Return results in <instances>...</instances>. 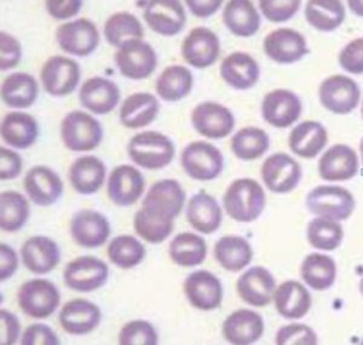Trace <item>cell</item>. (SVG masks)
<instances>
[{
    "label": "cell",
    "instance_id": "1",
    "mask_svg": "<svg viewBox=\"0 0 363 345\" xmlns=\"http://www.w3.org/2000/svg\"><path fill=\"white\" fill-rule=\"evenodd\" d=\"M264 190L252 178H240L228 187L224 194L227 214L238 222H255L265 209Z\"/></svg>",
    "mask_w": 363,
    "mask_h": 345
},
{
    "label": "cell",
    "instance_id": "2",
    "mask_svg": "<svg viewBox=\"0 0 363 345\" xmlns=\"http://www.w3.org/2000/svg\"><path fill=\"white\" fill-rule=\"evenodd\" d=\"M128 155L135 164L148 170L166 168L174 158V144L160 132L145 131L133 136L128 146Z\"/></svg>",
    "mask_w": 363,
    "mask_h": 345
},
{
    "label": "cell",
    "instance_id": "3",
    "mask_svg": "<svg viewBox=\"0 0 363 345\" xmlns=\"http://www.w3.org/2000/svg\"><path fill=\"white\" fill-rule=\"evenodd\" d=\"M61 137L67 148L73 152H90L104 138V128L99 120L85 111H73L63 118Z\"/></svg>",
    "mask_w": 363,
    "mask_h": 345
},
{
    "label": "cell",
    "instance_id": "4",
    "mask_svg": "<svg viewBox=\"0 0 363 345\" xmlns=\"http://www.w3.org/2000/svg\"><path fill=\"white\" fill-rule=\"evenodd\" d=\"M310 212L332 221H344L355 210V197L349 190L337 185H320L306 197Z\"/></svg>",
    "mask_w": 363,
    "mask_h": 345
},
{
    "label": "cell",
    "instance_id": "5",
    "mask_svg": "<svg viewBox=\"0 0 363 345\" xmlns=\"http://www.w3.org/2000/svg\"><path fill=\"white\" fill-rule=\"evenodd\" d=\"M181 163L188 176L198 181H212L222 173L224 158L213 144L196 141L182 153Z\"/></svg>",
    "mask_w": 363,
    "mask_h": 345
},
{
    "label": "cell",
    "instance_id": "6",
    "mask_svg": "<svg viewBox=\"0 0 363 345\" xmlns=\"http://www.w3.org/2000/svg\"><path fill=\"white\" fill-rule=\"evenodd\" d=\"M18 305L22 312L33 319L51 317L61 303V293L51 281L29 280L18 291Z\"/></svg>",
    "mask_w": 363,
    "mask_h": 345
},
{
    "label": "cell",
    "instance_id": "7",
    "mask_svg": "<svg viewBox=\"0 0 363 345\" xmlns=\"http://www.w3.org/2000/svg\"><path fill=\"white\" fill-rule=\"evenodd\" d=\"M116 66L125 78L140 80L153 75L157 56L153 46L136 39L125 43L116 54Z\"/></svg>",
    "mask_w": 363,
    "mask_h": 345
},
{
    "label": "cell",
    "instance_id": "8",
    "mask_svg": "<svg viewBox=\"0 0 363 345\" xmlns=\"http://www.w3.org/2000/svg\"><path fill=\"white\" fill-rule=\"evenodd\" d=\"M109 268L102 259L83 256L72 261L63 273L68 288L78 292H92L107 283Z\"/></svg>",
    "mask_w": 363,
    "mask_h": 345
},
{
    "label": "cell",
    "instance_id": "9",
    "mask_svg": "<svg viewBox=\"0 0 363 345\" xmlns=\"http://www.w3.org/2000/svg\"><path fill=\"white\" fill-rule=\"evenodd\" d=\"M186 192L176 180H162L153 185L143 200V209L162 219L174 221L181 214Z\"/></svg>",
    "mask_w": 363,
    "mask_h": 345
},
{
    "label": "cell",
    "instance_id": "10",
    "mask_svg": "<svg viewBox=\"0 0 363 345\" xmlns=\"http://www.w3.org/2000/svg\"><path fill=\"white\" fill-rule=\"evenodd\" d=\"M80 75L78 62L63 56H52L44 63L40 78L48 94L62 97L77 89Z\"/></svg>",
    "mask_w": 363,
    "mask_h": 345
},
{
    "label": "cell",
    "instance_id": "11",
    "mask_svg": "<svg viewBox=\"0 0 363 345\" xmlns=\"http://www.w3.org/2000/svg\"><path fill=\"white\" fill-rule=\"evenodd\" d=\"M56 39L63 51L79 58H85L97 49L99 32L92 21L78 18L60 26L56 32Z\"/></svg>",
    "mask_w": 363,
    "mask_h": 345
},
{
    "label": "cell",
    "instance_id": "12",
    "mask_svg": "<svg viewBox=\"0 0 363 345\" xmlns=\"http://www.w3.org/2000/svg\"><path fill=\"white\" fill-rule=\"evenodd\" d=\"M359 87L345 75H332L320 87L322 106L335 114H349L359 106Z\"/></svg>",
    "mask_w": 363,
    "mask_h": 345
},
{
    "label": "cell",
    "instance_id": "13",
    "mask_svg": "<svg viewBox=\"0 0 363 345\" xmlns=\"http://www.w3.org/2000/svg\"><path fill=\"white\" fill-rule=\"evenodd\" d=\"M262 177L272 193L286 194L297 188L301 180V168L286 153L269 156L262 166Z\"/></svg>",
    "mask_w": 363,
    "mask_h": 345
},
{
    "label": "cell",
    "instance_id": "14",
    "mask_svg": "<svg viewBox=\"0 0 363 345\" xmlns=\"http://www.w3.org/2000/svg\"><path fill=\"white\" fill-rule=\"evenodd\" d=\"M191 121L200 135L212 140L227 137L235 128L233 113L216 102H203L196 106L191 114Z\"/></svg>",
    "mask_w": 363,
    "mask_h": 345
},
{
    "label": "cell",
    "instance_id": "15",
    "mask_svg": "<svg viewBox=\"0 0 363 345\" xmlns=\"http://www.w3.org/2000/svg\"><path fill=\"white\" fill-rule=\"evenodd\" d=\"M184 292L190 305L205 312L218 308L223 300L220 280L207 270L191 273L184 283Z\"/></svg>",
    "mask_w": 363,
    "mask_h": 345
},
{
    "label": "cell",
    "instance_id": "16",
    "mask_svg": "<svg viewBox=\"0 0 363 345\" xmlns=\"http://www.w3.org/2000/svg\"><path fill=\"white\" fill-rule=\"evenodd\" d=\"M263 46L265 55L281 65L301 61L306 54H309L304 35L291 28L274 31L267 35Z\"/></svg>",
    "mask_w": 363,
    "mask_h": 345
},
{
    "label": "cell",
    "instance_id": "17",
    "mask_svg": "<svg viewBox=\"0 0 363 345\" xmlns=\"http://www.w3.org/2000/svg\"><path fill=\"white\" fill-rule=\"evenodd\" d=\"M145 20L154 32L174 37L186 26V15L177 0H160L145 3Z\"/></svg>",
    "mask_w": 363,
    "mask_h": 345
},
{
    "label": "cell",
    "instance_id": "18",
    "mask_svg": "<svg viewBox=\"0 0 363 345\" xmlns=\"http://www.w3.org/2000/svg\"><path fill=\"white\" fill-rule=\"evenodd\" d=\"M301 102L294 92L274 90L265 95L262 114L265 121L274 128H285L296 123L301 114Z\"/></svg>",
    "mask_w": 363,
    "mask_h": 345
},
{
    "label": "cell",
    "instance_id": "19",
    "mask_svg": "<svg viewBox=\"0 0 363 345\" xmlns=\"http://www.w3.org/2000/svg\"><path fill=\"white\" fill-rule=\"evenodd\" d=\"M220 51V43L215 32L206 27L193 29L182 45V55L190 66L207 68L216 63Z\"/></svg>",
    "mask_w": 363,
    "mask_h": 345
},
{
    "label": "cell",
    "instance_id": "20",
    "mask_svg": "<svg viewBox=\"0 0 363 345\" xmlns=\"http://www.w3.org/2000/svg\"><path fill=\"white\" fill-rule=\"evenodd\" d=\"M236 288L245 303L262 308L270 305L277 288V280L267 268L257 265L241 275Z\"/></svg>",
    "mask_w": 363,
    "mask_h": 345
},
{
    "label": "cell",
    "instance_id": "21",
    "mask_svg": "<svg viewBox=\"0 0 363 345\" xmlns=\"http://www.w3.org/2000/svg\"><path fill=\"white\" fill-rule=\"evenodd\" d=\"M70 234L80 246L96 248L107 241L111 235V224L107 217L97 211H80L72 219Z\"/></svg>",
    "mask_w": 363,
    "mask_h": 345
},
{
    "label": "cell",
    "instance_id": "22",
    "mask_svg": "<svg viewBox=\"0 0 363 345\" xmlns=\"http://www.w3.org/2000/svg\"><path fill=\"white\" fill-rule=\"evenodd\" d=\"M145 187V178L140 171L131 165H121L111 173L108 195L116 205L131 206L140 200Z\"/></svg>",
    "mask_w": 363,
    "mask_h": 345
},
{
    "label": "cell",
    "instance_id": "23",
    "mask_svg": "<svg viewBox=\"0 0 363 345\" xmlns=\"http://www.w3.org/2000/svg\"><path fill=\"white\" fill-rule=\"evenodd\" d=\"M25 190L30 200L38 206H51L62 197L63 182L54 170L46 166H35L26 175Z\"/></svg>",
    "mask_w": 363,
    "mask_h": 345
},
{
    "label": "cell",
    "instance_id": "24",
    "mask_svg": "<svg viewBox=\"0 0 363 345\" xmlns=\"http://www.w3.org/2000/svg\"><path fill=\"white\" fill-rule=\"evenodd\" d=\"M318 172L325 181H347L359 173V158L347 144H335L320 159Z\"/></svg>",
    "mask_w": 363,
    "mask_h": 345
},
{
    "label": "cell",
    "instance_id": "25",
    "mask_svg": "<svg viewBox=\"0 0 363 345\" xmlns=\"http://www.w3.org/2000/svg\"><path fill=\"white\" fill-rule=\"evenodd\" d=\"M22 261L34 274H46L54 270L61 261V251L56 241L48 236H32L22 245Z\"/></svg>",
    "mask_w": 363,
    "mask_h": 345
},
{
    "label": "cell",
    "instance_id": "26",
    "mask_svg": "<svg viewBox=\"0 0 363 345\" xmlns=\"http://www.w3.org/2000/svg\"><path fill=\"white\" fill-rule=\"evenodd\" d=\"M102 312L97 305L78 298L68 302L60 312V324L69 334L83 336L97 329Z\"/></svg>",
    "mask_w": 363,
    "mask_h": 345
},
{
    "label": "cell",
    "instance_id": "27",
    "mask_svg": "<svg viewBox=\"0 0 363 345\" xmlns=\"http://www.w3.org/2000/svg\"><path fill=\"white\" fill-rule=\"evenodd\" d=\"M264 333V321L259 314L248 309H240L225 319L223 336L231 344H253Z\"/></svg>",
    "mask_w": 363,
    "mask_h": 345
},
{
    "label": "cell",
    "instance_id": "28",
    "mask_svg": "<svg viewBox=\"0 0 363 345\" xmlns=\"http://www.w3.org/2000/svg\"><path fill=\"white\" fill-rule=\"evenodd\" d=\"M79 99L84 107L97 115L111 113L120 101V90L116 82L95 77L84 82Z\"/></svg>",
    "mask_w": 363,
    "mask_h": 345
},
{
    "label": "cell",
    "instance_id": "29",
    "mask_svg": "<svg viewBox=\"0 0 363 345\" xmlns=\"http://www.w3.org/2000/svg\"><path fill=\"white\" fill-rule=\"evenodd\" d=\"M260 70L256 60L246 53H234L224 58L220 75L235 90H248L259 80Z\"/></svg>",
    "mask_w": 363,
    "mask_h": 345
},
{
    "label": "cell",
    "instance_id": "30",
    "mask_svg": "<svg viewBox=\"0 0 363 345\" xmlns=\"http://www.w3.org/2000/svg\"><path fill=\"white\" fill-rule=\"evenodd\" d=\"M186 218L194 229L203 234H212L222 224L223 214L215 197L201 190L190 199Z\"/></svg>",
    "mask_w": 363,
    "mask_h": 345
},
{
    "label": "cell",
    "instance_id": "31",
    "mask_svg": "<svg viewBox=\"0 0 363 345\" xmlns=\"http://www.w3.org/2000/svg\"><path fill=\"white\" fill-rule=\"evenodd\" d=\"M106 171V165L99 158L82 156L70 166V185L79 194L97 193L104 185Z\"/></svg>",
    "mask_w": 363,
    "mask_h": 345
},
{
    "label": "cell",
    "instance_id": "32",
    "mask_svg": "<svg viewBox=\"0 0 363 345\" xmlns=\"http://www.w3.org/2000/svg\"><path fill=\"white\" fill-rule=\"evenodd\" d=\"M328 142L327 130L321 123L308 120L297 125L289 135V148L304 159H313Z\"/></svg>",
    "mask_w": 363,
    "mask_h": 345
},
{
    "label": "cell",
    "instance_id": "33",
    "mask_svg": "<svg viewBox=\"0 0 363 345\" xmlns=\"http://www.w3.org/2000/svg\"><path fill=\"white\" fill-rule=\"evenodd\" d=\"M274 300L277 312L286 319H301L311 308V296L306 286L289 280L275 288Z\"/></svg>",
    "mask_w": 363,
    "mask_h": 345
},
{
    "label": "cell",
    "instance_id": "34",
    "mask_svg": "<svg viewBox=\"0 0 363 345\" xmlns=\"http://www.w3.org/2000/svg\"><path fill=\"white\" fill-rule=\"evenodd\" d=\"M39 136L37 120L22 111H11L1 121V137L13 148L27 149L33 146Z\"/></svg>",
    "mask_w": 363,
    "mask_h": 345
},
{
    "label": "cell",
    "instance_id": "35",
    "mask_svg": "<svg viewBox=\"0 0 363 345\" xmlns=\"http://www.w3.org/2000/svg\"><path fill=\"white\" fill-rule=\"evenodd\" d=\"M160 111L155 96L149 92H138L128 96L120 109V121L128 128H145L153 123Z\"/></svg>",
    "mask_w": 363,
    "mask_h": 345
},
{
    "label": "cell",
    "instance_id": "36",
    "mask_svg": "<svg viewBox=\"0 0 363 345\" xmlns=\"http://www.w3.org/2000/svg\"><path fill=\"white\" fill-rule=\"evenodd\" d=\"M223 21L231 33L238 37H252L260 27L259 13L255 4L247 0H231L227 3Z\"/></svg>",
    "mask_w": 363,
    "mask_h": 345
},
{
    "label": "cell",
    "instance_id": "37",
    "mask_svg": "<svg viewBox=\"0 0 363 345\" xmlns=\"http://www.w3.org/2000/svg\"><path fill=\"white\" fill-rule=\"evenodd\" d=\"M38 94L37 80L33 75L23 72L9 75L1 85V99L8 107H30L37 101Z\"/></svg>",
    "mask_w": 363,
    "mask_h": 345
},
{
    "label": "cell",
    "instance_id": "38",
    "mask_svg": "<svg viewBox=\"0 0 363 345\" xmlns=\"http://www.w3.org/2000/svg\"><path fill=\"white\" fill-rule=\"evenodd\" d=\"M215 257L225 270L236 273L251 263L253 251L246 239L228 235L219 239L216 243Z\"/></svg>",
    "mask_w": 363,
    "mask_h": 345
},
{
    "label": "cell",
    "instance_id": "39",
    "mask_svg": "<svg viewBox=\"0 0 363 345\" xmlns=\"http://www.w3.org/2000/svg\"><path fill=\"white\" fill-rule=\"evenodd\" d=\"M301 273L309 288L316 291H325L335 284L337 264L330 256L311 253L303 261Z\"/></svg>",
    "mask_w": 363,
    "mask_h": 345
},
{
    "label": "cell",
    "instance_id": "40",
    "mask_svg": "<svg viewBox=\"0 0 363 345\" xmlns=\"http://www.w3.org/2000/svg\"><path fill=\"white\" fill-rule=\"evenodd\" d=\"M193 84V75L188 68L178 65L167 67L157 78V95L167 102H177L189 95Z\"/></svg>",
    "mask_w": 363,
    "mask_h": 345
},
{
    "label": "cell",
    "instance_id": "41",
    "mask_svg": "<svg viewBox=\"0 0 363 345\" xmlns=\"http://www.w3.org/2000/svg\"><path fill=\"white\" fill-rule=\"evenodd\" d=\"M206 256V241L193 233L178 234L169 243V257L181 267H196Z\"/></svg>",
    "mask_w": 363,
    "mask_h": 345
},
{
    "label": "cell",
    "instance_id": "42",
    "mask_svg": "<svg viewBox=\"0 0 363 345\" xmlns=\"http://www.w3.org/2000/svg\"><path fill=\"white\" fill-rule=\"evenodd\" d=\"M30 214V206L21 193L13 190L0 195V226L4 231L13 233L25 226Z\"/></svg>",
    "mask_w": 363,
    "mask_h": 345
},
{
    "label": "cell",
    "instance_id": "43",
    "mask_svg": "<svg viewBox=\"0 0 363 345\" xmlns=\"http://www.w3.org/2000/svg\"><path fill=\"white\" fill-rule=\"evenodd\" d=\"M269 146L268 133L255 126L240 130L231 140V150L241 160H256L268 150Z\"/></svg>",
    "mask_w": 363,
    "mask_h": 345
},
{
    "label": "cell",
    "instance_id": "44",
    "mask_svg": "<svg viewBox=\"0 0 363 345\" xmlns=\"http://www.w3.org/2000/svg\"><path fill=\"white\" fill-rule=\"evenodd\" d=\"M145 35L140 20L130 13H114L104 25V37L111 45L121 48L125 43Z\"/></svg>",
    "mask_w": 363,
    "mask_h": 345
},
{
    "label": "cell",
    "instance_id": "45",
    "mask_svg": "<svg viewBox=\"0 0 363 345\" xmlns=\"http://www.w3.org/2000/svg\"><path fill=\"white\" fill-rule=\"evenodd\" d=\"M306 21L321 32H332L345 20L342 1H309L306 8Z\"/></svg>",
    "mask_w": 363,
    "mask_h": 345
},
{
    "label": "cell",
    "instance_id": "46",
    "mask_svg": "<svg viewBox=\"0 0 363 345\" xmlns=\"http://www.w3.org/2000/svg\"><path fill=\"white\" fill-rule=\"evenodd\" d=\"M108 256L121 269H131L145 259V247L131 235H120L109 243Z\"/></svg>",
    "mask_w": 363,
    "mask_h": 345
},
{
    "label": "cell",
    "instance_id": "47",
    "mask_svg": "<svg viewBox=\"0 0 363 345\" xmlns=\"http://www.w3.org/2000/svg\"><path fill=\"white\" fill-rule=\"evenodd\" d=\"M308 240L310 245L322 251L338 248L344 238L342 226L337 221L318 217L308 224Z\"/></svg>",
    "mask_w": 363,
    "mask_h": 345
},
{
    "label": "cell",
    "instance_id": "48",
    "mask_svg": "<svg viewBox=\"0 0 363 345\" xmlns=\"http://www.w3.org/2000/svg\"><path fill=\"white\" fill-rule=\"evenodd\" d=\"M137 234L150 243H160L169 238L174 230V221L162 219L143 207L137 211L133 221Z\"/></svg>",
    "mask_w": 363,
    "mask_h": 345
},
{
    "label": "cell",
    "instance_id": "49",
    "mask_svg": "<svg viewBox=\"0 0 363 345\" xmlns=\"http://www.w3.org/2000/svg\"><path fill=\"white\" fill-rule=\"evenodd\" d=\"M119 343L121 345H157L159 336L148 321L135 320L121 329Z\"/></svg>",
    "mask_w": 363,
    "mask_h": 345
},
{
    "label": "cell",
    "instance_id": "50",
    "mask_svg": "<svg viewBox=\"0 0 363 345\" xmlns=\"http://www.w3.org/2000/svg\"><path fill=\"white\" fill-rule=\"evenodd\" d=\"M318 343L316 333L311 327L303 324L284 326L277 334V344L279 345H315Z\"/></svg>",
    "mask_w": 363,
    "mask_h": 345
},
{
    "label": "cell",
    "instance_id": "51",
    "mask_svg": "<svg viewBox=\"0 0 363 345\" xmlns=\"http://www.w3.org/2000/svg\"><path fill=\"white\" fill-rule=\"evenodd\" d=\"M299 0L289 1H260L259 6L262 13L272 22H285L292 18L301 8Z\"/></svg>",
    "mask_w": 363,
    "mask_h": 345
},
{
    "label": "cell",
    "instance_id": "52",
    "mask_svg": "<svg viewBox=\"0 0 363 345\" xmlns=\"http://www.w3.org/2000/svg\"><path fill=\"white\" fill-rule=\"evenodd\" d=\"M339 63L351 75H362L363 39L357 38L349 43L339 55Z\"/></svg>",
    "mask_w": 363,
    "mask_h": 345
},
{
    "label": "cell",
    "instance_id": "53",
    "mask_svg": "<svg viewBox=\"0 0 363 345\" xmlns=\"http://www.w3.org/2000/svg\"><path fill=\"white\" fill-rule=\"evenodd\" d=\"M0 67L1 70H11L16 67L22 58V46L20 41L11 34H0Z\"/></svg>",
    "mask_w": 363,
    "mask_h": 345
},
{
    "label": "cell",
    "instance_id": "54",
    "mask_svg": "<svg viewBox=\"0 0 363 345\" xmlns=\"http://www.w3.org/2000/svg\"><path fill=\"white\" fill-rule=\"evenodd\" d=\"M22 345H58L61 341L57 334L43 324H34L26 329L21 338Z\"/></svg>",
    "mask_w": 363,
    "mask_h": 345
},
{
    "label": "cell",
    "instance_id": "55",
    "mask_svg": "<svg viewBox=\"0 0 363 345\" xmlns=\"http://www.w3.org/2000/svg\"><path fill=\"white\" fill-rule=\"evenodd\" d=\"M0 178L1 181L15 180L21 173L23 163L21 156L10 149L0 148Z\"/></svg>",
    "mask_w": 363,
    "mask_h": 345
},
{
    "label": "cell",
    "instance_id": "56",
    "mask_svg": "<svg viewBox=\"0 0 363 345\" xmlns=\"http://www.w3.org/2000/svg\"><path fill=\"white\" fill-rule=\"evenodd\" d=\"M46 10L56 20H67L78 15L83 6L80 0H48Z\"/></svg>",
    "mask_w": 363,
    "mask_h": 345
},
{
    "label": "cell",
    "instance_id": "57",
    "mask_svg": "<svg viewBox=\"0 0 363 345\" xmlns=\"http://www.w3.org/2000/svg\"><path fill=\"white\" fill-rule=\"evenodd\" d=\"M0 321H1V344L13 345L16 343L21 332L20 321L13 312L5 309L0 310Z\"/></svg>",
    "mask_w": 363,
    "mask_h": 345
},
{
    "label": "cell",
    "instance_id": "58",
    "mask_svg": "<svg viewBox=\"0 0 363 345\" xmlns=\"http://www.w3.org/2000/svg\"><path fill=\"white\" fill-rule=\"evenodd\" d=\"M0 256H1V265H0V280H9L16 273L18 268V257L16 251L6 243L0 245Z\"/></svg>",
    "mask_w": 363,
    "mask_h": 345
},
{
    "label": "cell",
    "instance_id": "59",
    "mask_svg": "<svg viewBox=\"0 0 363 345\" xmlns=\"http://www.w3.org/2000/svg\"><path fill=\"white\" fill-rule=\"evenodd\" d=\"M191 13L199 18H207L215 15L218 9L222 6L220 0H208V1H196V0H188L186 1Z\"/></svg>",
    "mask_w": 363,
    "mask_h": 345
}]
</instances>
